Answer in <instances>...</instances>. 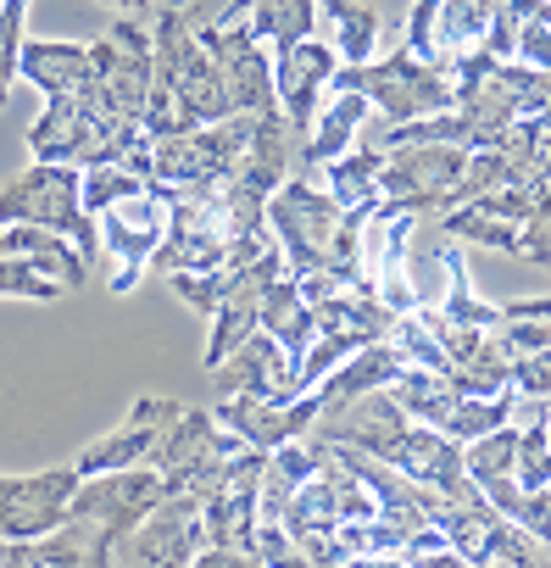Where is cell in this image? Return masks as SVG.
<instances>
[{
	"label": "cell",
	"instance_id": "35",
	"mask_svg": "<svg viewBox=\"0 0 551 568\" xmlns=\"http://www.w3.org/2000/svg\"><path fill=\"white\" fill-rule=\"evenodd\" d=\"M512 256H518V262H534V267H545V273H551V206H540V201H534V206L518 217Z\"/></svg>",
	"mask_w": 551,
	"mask_h": 568
},
{
	"label": "cell",
	"instance_id": "4",
	"mask_svg": "<svg viewBox=\"0 0 551 568\" xmlns=\"http://www.w3.org/2000/svg\"><path fill=\"white\" fill-rule=\"evenodd\" d=\"M329 90H357L368 95V106L390 123H412V118H435L457 106V84L451 68L440 62H418L412 51H390L374 62H340Z\"/></svg>",
	"mask_w": 551,
	"mask_h": 568
},
{
	"label": "cell",
	"instance_id": "7",
	"mask_svg": "<svg viewBox=\"0 0 551 568\" xmlns=\"http://www.w3.org/2000/svg\"><path fill=\"white\" fill-rule=\"evenodd\" d=\"M462 173H468V145L451 140H407L379 156V201L429 217V212H457L462 206Z\"/></svg>",
	"mask_w": 551,
	"mask_h": 568
},
{
	"label": "cell",
	"instance_id": "8",
	"mask_svg": "<svg viewBox=\"0 0 551 568\" xmlns=\"http://www.w3.org/2000/svg\"><path fill=\"white\" fill-rule=\"evenodd\" d=\"M435 529L451 540V551L462 562H479V568H490V562L551 568V551L523 524H512L501 507H490L484 496H473V501H440L435 507Z\"/></svg>",
	"mask_w": 551,
	"mask_h": 568
},
{
	"label": "cell",
	"instance_id": "18",
	"mask_svg": "<svg viewBox=\"0 0 551 568\" xmlns=\"http://www.w3.org/2000/svg\"><path fill=\"white\" fill-rule=\"evenodd\" d=\"M212 374V390H223V396H256V402H290V396H302V385H296V357L273 341L267 329H251L217 368H206Z\"/></svg>",
	"mask_w": 551,
	"mask_h": 568
},
{
	"label": "cell",
	"instance_id": "21",
	"mask_svg": "<svg viewBox=\"0 0 551 568\" xmlns=\"http://www.w3.org/2000/svg\"><path fill=\"white\" fill-rule=\"evenodd\" d=\"M462 468L479 485V496L518 524V507H523V485H518V424H501L490 435L462 440Z\"/></svg>",
	"mask_w": 551,
	"mask_h": 568
},
{
	"label": "cell",
	"instance_id": "33",
	"mask_svg": "<svg viewBox=\"0 0 551 568\" xmlns=\"http://www.w3.org/2000/svg\"><path fill=\"white\" fill-rule=\"evenodd\" d=\"M140 190H151V179L134 173V168H123V162H95V168H84V212H90V217H95L101 206L123 201V195H140Z\"/></svg>",
	"mask_w": 551,
	"mask_h": 568
},
{
	"label": "cell",
	"instance_id": "41",
	"mask_svg": "<svg viewBox=\"0 0 551 568\" xmlns=\"http://www.w3.org/2000/svg\"><path fill=\"white\" fill-rule=\"evenodd\" d=\"M251 7H256V0H228V7H223L217 18H206V23H217V29H228V23H245V18H251Z\"/></svg>",
	"mask_w": 551,
	"mask_h": 568
},
{
	"label": "cell",
	"instance_id": "28",
	"mask_svg": "<svg viewBox=\"0 0 551 568\" xmlns=\"http://www.w3.org/2000/svg\"><path fill=\"white\" fill-rule=\"evenodd\" d=\"M390 396H396V407L407 413V418H418V424H429V429H451V418H457V407H462V390L451 385V379H440V374H429V368H401L390 385H385Z\"/></svg>",
	"mask_w": 551,
	"mask_h": 568
},
{
	"label": "cell",
	"instance_id": "39",
	"mask_svg": "<svg viewBox=\"0 0 551 568\" xmlns=\"http://www.w3.org/2000/svg\"><path fill=\"white\" fill-rule=\"evenodd\" d=\"M512 390H523V396H551V346H545V352H534L529 363H518Z\"/></svg>",
	"mask_w": 551,
	"mask_h": 568
},
{
	"label": "cell",
	"instance_id": "15",
	"mask_svg": "<svg viewBox=\"0 0 551 568\" xmlns=\"http://www.w3.org/2000/svg\"><path fill=\"white\" fill-rule=\"evenodd\" d=\"M206 546V529H201V496L190 490H167L112 551V562H151V568H184L195 562V551Z\"/></svg>",
	"mask_w": 551,
	"mask_h": 568
},
{
	"label": "cell",
	"instance_id": "30",
	"mask_svg": "<svg viewBox=\"0 0 551 568\" xmlns=\"http://www.w3.org/2000/svg\"><path fill=\"white\" fill-rule=\"evenodd\" d=\"M318 12H324L329 29H335V51H340V62H374L379 18H374L368 0H318Z\"/></svg>",
	"mask_w": 551,
	"mask_h": 568
},
{
	"label": "cell",
	"instance_id": "27",
	"mask_svg": "<svg viewBox=\"0 0 551 568\" xmlns=\"http://www.w3.org/2000/svg\"><path fill=\"white\" fill-rule=\"evenodd\" d=\"M368 112H374L368 95H357V90H329V106H318V118H313V129H307L302 162H307V168H324V162L346 156V151L357 145V129H363Z\"/></svg>",
	"mask_w": 551,
	"mask_h": 568
},
{
	"label": "cell",
	"instance_id": "12",
	"mask_svg": "<svg viewBox=\"0 0 551 568\" xmlns=\"http://www.w3.org/2000/svg\"><path fill=\"white\" fill-rule=\"evenodd\" d=\"M234 452H245V440H239L234 429H223V424H217L212 413H201V407H184L178 424L167 429V440H162V452H156L151 468L167 479V490L206 496L212 479H217V468H223Z\"/></svg>",
	"mask_w": 551,
	"mask_h": 568
},
{
	"label": "cell",
	"instance_id": "43",
	"mask_svg": "<svg viewBox=\"0 0 551 568\" xmlns=\"http://www.w3.org/2000/svg\"><path fill=\"white\" fill-rule=\"evenodd\" d=\"M167 7H173V12H184V7H190V0H167Z\"/></svg>",
	"mask_w": 551,
	"mask_h": 568
},
{
	"label": "cell",
	"instance_id": "10",
	"mask_svg": "<svg viewBox=\"0 0 551 568\" xmlns=\"http://www.w3.org/2000/svg\"><path fill=\"white\" fill-rule=\"evenodd\" d=\"M90 68H95L101 112L118 118V123H140L145 95H151V29L134 23V18H118L90 45Z\"/></svg>",
	"mask_w": 551,
	"mask_h": 568
},
{
	"label": "cell",
	"instance_id": "17",
	"mask_svg": "<svg viewBox=\"0 0 551 568\" xmlns=\"http://www.w3.org/2000/svg\"><path fill=\"white\" fill-rule=\"evenodd\" d=\"M178 402H167V396H140L134 407H129V418L112 429V435H101L95 446H84L79 457H73V468H79V479H90V474H112V468H140V463H156V452H162V440H167V429L178 424Z\"/></svg>",
	"mask_w": 551,
	"mask_h": 568
},
{
	"label": "cell",
	"instance_id": "31",
	"mask_svg": "<svg viewBox=\"0 0 551 568\" xmlns=\"http://www.w3.org/2000/svg\"><path fill=\"white\" fill-rule=\"evenodd\" d=\"M324 190L340 201V206H374L379 201V156L351 145L346 156L324 162Z\"/></svg>",
	"mask_w": 551,
	"mask_h": 568
},
{
	"label": "cell",
	"instance_id": "24",
	"mask_svg": "<svg viewBox=\"0 0 551 568\" xmlns=\"http://www.w3.org/2000/svg\"><path fill=\"white\" fill-rule=\"evenodd\" d=\"M401 368H407V357H401L396 341H363V346H357L346 363H335L313 390H318V402H324V413H329V407H346V402H357V396L390 385Z\"/></svg>",
	"mask_w": 551,
	"mask_h": 568
},
{
	"label": "cell",
	"instance_id": "2",
	"mask_svg": "<svg viewBox=\"0 0 551 568\" xmlns=\"http://www.w3.org/2000/svg\"><path fill=\"white\" fill-rule=\"evenodd\" d=\"M223 118H234V106L217 79V62L206 57L184 12L162 7L151 23V95H145L140 129L162 140V134H184V129L223 123Z\"/></svg>",
	"mask_w": 551,
	"mask_h": 568
},
{
	"label": "cell",
	"instance_id": "16",
	"mask_svg": "<svg viewBox=\"0 0 551 568\" xmlns=\"http://www.w3.org/2000/svg\"><path fill=\"white\" fill-rule=\"evenodd\" d=\"M79 490V468H45V474H0V540H34L51 535L68 518V501Z\"/></svg>",
	"mask_w": 551,
	"mask_h": 568
},
{
	"label": "cell",
	"instance_id": "25",
	"mask_svg": "<svg viewBox=\"0 0 551 568\" xmlns=\"http://www.w3.org/2000/svg\"><path fill=\"white\" fill-rule=\"evenodd\" d=\"M0 256L40 262L45 273H57L68 284V291H84V278H90V256L73 240H62L51 229H34V223H0Z\"/></svg>",
	"mask_w": 551,
	"mask_h": 568
},
{
	"label": "cell",
	"instance_id": "11",
	"mask_svg": "<svg viewBox=\"0 0 551 568\" xmlns=\"http://www.w3.org/2000/svg\"><path fill=\"white\" fill-rule=\"evenodd\" d=\"M162 496H167V479H162L151 463H140V468H112V474L79 479L68 513L84 518V524H95V535H101V546H106V557H112L118 540H123Z\"/></svg>",
	"mask_w": 551,
	"mask_h": 568
},
{
	"label": "cell",
	"instance_id": "36",
	"mask_svg": "<svg viewBox=\"0 0 551 568\" xmlns=\"http://www.w3.org/2000/svg\"><path fill=\"white\" fill-rule=\"evenodd\" d=\"M167 284L178 291V302H184L190 313H201V318H212V307H217V296H223V273H217V267H206V273H167Z\"/></svg>",
	"mask_w": 551,
	"mask_h": 568
},
{
	"label": "cell",
	"instance_id": "23",
	"mask_svg": "<svg viewBox=\"0 0 551 568\" xmlns=\"http://www.w3.org/2000/svg\"><path fill=\"white\" fill-rule=\"evenodd\" d=\"M18 79H29L40 95H90V101H95L90 45H68V40H23V51H18ZM95 106H101V101H95Z\"/></svg>",
	"mask_w": 551,
	"mask_h": 568
},
{
	"label": "cell",
	"instance_id": "19",
	"mask_svg": "<svg viewBox=\"0 0 551 568\" xmlns=\"http://www.w3.org/2000/svg\"><path fill=\"white\" fill-rule=\"evenodd\" d=\"M318 413H324L318 390H302V396H290V402L217 396V407H212V418H217L223 429H234V435H239L245 446H256V452H273V446H285V440H302V435L318 424Z\"/></svg>",
	"mask_w": 551,
	"mask_h": 568
},
{
	"label": "cell",
	"instance_id": "5",
	"mask_svg": "<svg viewBox=\"0 0 551 568\" xmlns=\"http://www.w3.org/2000/svg\"><path fill=\"white\" fill-rule=\"evenodd\" d=\"M0 223H34L62 240H73L90 262L101 251V229L84 212V168L68 162H34L0 190Z\"/></svg>",
	"mask_w": 551,
	"mask_h": 568
},
{
	"label": "cell",
	"instance_id": "14",
	"mask_svg": "<svg viewBox=\"0 0 551 568\" xmlns=\"http://www.w3.org/2000/svg\"><path fill=\"white\" fill-rule=\"evenodd\" d=\"M95 229H101V251L118 256V273H112V296H129L134 284L145 278V262L151 251L162 245L167 234V201L156 190H140V195H123L112 206L95 212Z\"/></svg>",
	"mask_w": 551,
	"mask_h": 568
},
{
	"label": "cell",
	"instance_id": "37",
	"mask_svg": "<svg viewBox=\"0 0 551 568\" xmlns=\"http://www.w3.org/2000/svg\"><path fill=\"white\" fill-rule=\"evenodd\" d=\"M512 57H518V62H529V68H540V73H551V29H545L540 18H518Z\"/></svg>",
	"mask_w": 551,
	"mask_h": 568
},
{
	"label": "cell",
	"instance_id": "32",
	"mask_svg": "<svg viewBox=\"0 0 551 568\" xmlns=\"http://www.w3.org/2000/svg\"><path fill=\"white\" fill-rule=\"evenodd\" d=\"M0 296H18V302H62L68 284L57 273H45L29 256H0Z\"/></svg>",
	"mask_w": 551,
	"mask_h": 568
},
{
	"label": "cell",
	"instance_id": "20",
	"mask_svg": "<svg viewBox=\"0 0 551 568\" xmlns=\"http://www.w3.org/2000/svg\"><path fill=\"white\" fill-rule=\"evenodd\" d=\"M335 68H340V51H335L329 40H313V34H307L302 45H290V51L273 57V101H279V112H285L290 129H302V134L313 129L318 101H324Z\"/></svg>",
	"mask_w": 551,
	"mask_h": 568
},
{
	"label": "cell",
	"instance_id": "38",
	"mask_svg": "<svg viewBox=\"0 0 551 568\" xmlns=\"http://www.w3.org/2000/svg\"><path fill=\"white\" fill-rule=\"evenodd\" d=\"M518 524L551 551V485H540V490H529L523 496V507H518Z\"/></svg>",
	"mask_w": 551,
	"mask_h": 568
},
{
	"label": "cell",
	"instance_id": "42",
	"mask_svg": "<svg viewBox=\"0 0 551 568\" xmlns=\"http://www.w3.org/2000/svg\"><path fill=\"white\" fill-rule=\"evenodd\" d=\"M545 440H551V396H545Z\"/></svg>",
	"mask_w": 551,
	"mask_h": 568
},
{
	"label": "cell",
	"instance_id": "26",
	"mask_svg": "<svg viewBox=\"0 0 551 568\" xmlns=\"http://www.w3.org/2000/svg\"><path fill=\"white\" fill-rule=\"evenodd\" d=\"M256 329H267L296 363H302V352L313 346V313H307V296H302V278H296L290 267L262 291V302H256Z\"/></svg>",
	"mask_w": 551,
	"mask_h": 568
},
{
	"label": "cell",
	"instance_id": "9",
	"mask_svg": "<svg viewBox=\"0 0 551 568\" xmlns=\"http://www.w3.org/2000/svg\"><path fill=\"white\" fill-rule=\"evenodd\" d=\"M418 217L390 206V201H374L368 217H363V240H357V284L368 296H379L396 318L412 313L424 296L412 284V267H407V240H412Z\"/></svg>",
	"mask_w": 551,
	"mask_h": 568
},
{
	"label": "cell",
	"instance_id": "6",
	"mask_svg": "<svg viewBox=\"0 0 551 568\" xmlns=\"http://www.w3.org/2000/svg\"><path fill=\"white\" fill-rule=\"evenodd\" d=\"M251 129H256V118H223V123H201V129L151 140V168H145L151 190L156 195H173V190H223L228 173H234V162L251 145Z\"/></svg>",
	"mask_w": 551,
	"mask_h": 568
},
{
	"label": "cell",
	"instance_id": "34",
	"mask_svg": "<svg viewBox=\"0 0 551 568\" xmlns=\"http://www.w3.org/2000/svg\"><path fill=\"white\" fill-rule=\"evenodd\" d=\"M23 18H29V0H0V106H7V95H12V84H18Z\"/></svg>",
	"mask_w": 551,
	"mask_h": 568
},
{
	"label": "cell",
	"instance_id": "13",
	"mask_svg": "<svg viewBox=\"0 0 551 568\" xmlns=\"http://www.w3.org/2000/svg\"><path fill=\"white\" fill-rule=\"evenodd\" d=\"M195 40L206 45V57L217 62V79L228 90V106L234 118H256V112H279L273 101V51L251 34V23H201Z\"/></svg>",
	"mask_w": 551,
	"mask_h": 568
},
{
	"label": "cell",
	"instance_id": "40",
	"mask_svg": "<svg viewBox=\"0 0 551 568\" xmlns=\"http://www.w3.org/2000/svg\"><path fill=\"white\" fill-rule=\"evenodd\" d=\"M101 7H112L118 18H134V23H156V12L167 0H101Z\"/></svg>",
	"mask_w": 551,
	"mask_h": 568
},
{
	"label": "cell",
	"instance_id": "29",
	"mask_svg": "<svg viewBox=\"0 0 551 568\" xmlns=\"http://www.w3.org/2000/svg\"><path fill=\"white\" fill-rule=\"evenodd\" d=\"M440 256V273H446V296H440V318H451V324H473V329H496L501 324V307H490V302H479L473 296V278H468V256L457 251V240L446 234V245L435 251Z\"/></svg>",
	"mask_w": 551,
	"mask_h": 568
},
{
	"label": "cell",
	"instance_id": "22",
	"mask_svg": "<svg viewBox=\"0 0 551 568\" xmlns=\"http://www.w3.org/2000/svg\"><path fill=\"white\" fill-rule=\"evenodd\" d=\"M313 313V335H351V341H390L396 329V313L368 296L363 284H329L324 296L307 302Z\"/></svg>",
	"mask_w": 551,
	"mask_h": 568
},
{
	"label": "cell",
	"instance_id": "1",
	"mask_svg": "<svg viewBox=\"0 0 551 568\" xmlns=\"http://www.w3.org/2000/svg\"><path fill=\"white\" fill-rule=\"evenodd\" d=\"M307 435L357 446V452H368V457L401 468L407 479L429 485V490L446 496V501H473V496H479V485H473L468 468H462V440H451V435H440V429L407 418L385 385L368 390V396H357V402H346V407L318 413V424H313Z\"/></svg>",
	"mask_w": 551,
	"mask_h": 568
},
{
	"label": "cell",
	"instance_id": "3",
	"mask_svg": "<svg viewBox=\"0 0 551 568\" xmlns=\"http://www.w3.org/2000/svg\"><path fill=\"white\" fill-rule=\"evenodd\" d=\"M368 206H340L329 190H318L307 173H290L267 195V229L285 251V267L296 278L324 273L340 284H357V240H363Z\"/></svg>",
	"mask_w": 551,
	"mask_h": 568
}]
</instances>
